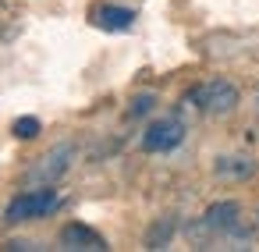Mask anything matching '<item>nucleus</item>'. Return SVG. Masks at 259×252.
Returning <instances> with one entry per match:
<instances>
[{"label":"nucleus","mask_w":259,"mask_h":252,"mask_svg":"<svg viewBox=\"0 0 259 252\" xmlns=\"http://www.w3.org/2000/svg\"><path fill=\"white\" fill-rule=\"evenodd\" d=\"M185 103L199 107V110L209 114V117H224V114H231V110L238 107V89H234V82H227V78H213V82L199 86L195 93H188Z\"/></svg>","instance_id":"obj_2"},{"label":"nucleus","mask_w":259,"mask_h":252,"mask_svg":"<svg viewBox=\"0 0 259 252\" xmlns=\"http://www.w3.org/2000/svg\"><path fill=\"white\" fill-rule=\"evenodd\" d=\"M153 107H156V96H153V93H139V96L132 100L128 114H132V117H146V114H149Z\"/></svg>","instance_id":"obj_11"},{"label":"nucleus","mask_w":259,"mask_h":252,"mask_svg":"<svg viewBox=\"0 0 259 252\" xmlns=\"http://www.w3.org/2000/svg\"><path fill=\"white\" fill-rule=\"evenodd\" d=\"M57 206H61V195H57V188H54V185H39V188H32V192H22V195H15V199L8 202V209H4V220H8V224L39 220V217L54 213Z\"/></svg>","instance_id":"obj_1"},{"label":"nucleus","mask_w":259,"mask_h":252,"mask_svg":"<svg viewBox=\"0 0 259 252\" xmlns=\"http://www.w3.org/2000/svg\"><path fill=\"white\" fill-rule=\"evenodd\" d=\"M213 174H217V178H224V181H245V178H252V174H255V160H252V156H241V153L217 156Z\"/></svg>","instance_id":"obj_6"},{"label":"nucleus","mask_w":259,"mask_h":252,"mask_svg":"<svg viewBox=\"0 0 259 252\" xmlns=\"http://www.w3.org/2000/svg\"><path fill=\"white\" fill-rule=\"evenodd\" d=\"M185 142V121L181 117H160L142 132V149L146 153H170Z\"/></svg>","instance_id":"obj_3"},{"label":"nucleus","mask_w":259,"mask_h":252,"mask_svg":"<svg viewBox=\"0 0 259 252\" xmlns=\"http://www.w3.org/2000/svg\"><path fill=\"white\" fill-rule=\"evenodd\" d=\"M238 213H241V206L238 202H213L209 209H206V217H202V227L206 231H234L238 227Z\"/></svg>","instance_id":"obj_7"},{"label":"nucleus","mask_w":259,"mask_h":252,"mask_svg":"<svg viewBox=\"0 0 259 252\" xmlns=\"http://www.w3.org/2000/svg\"><path fill=\"white\" fill-rule=\"evenodd\" d=\"M174 227H178V220H174V217H160V220L146 231V248H163V245L170 241Z\"/></svg>","instance_id":"obj_9"},{"label":"nucleus","mask_w":259,"mask_h":252,"mask_svg":"<svg viewBox=\"0 0 259 252\" xmlns=\"http://www.w3.org/2000/svg\"><path fill=\"white\" fill-rule=\"evenodd\" d=\"M96 25L107 29V32H124V29L135 25V11L117 8V4H103V8L96 11Z\"/></svg>","instance_id":"obj_8"},{"label":"nucleus","mask_w":259,"mask_h":252,"mask_svg":"<svg viewBox=\"0 0 259 252\" xmlns=\"http://www.w3.org/2000/svg\"><path fill=\"white\" fill-rule=\"evenodd\" d=\"M61 248H75V252H103L107 241H103L93 227H85V224H64V227H61Z\"/></svg>","instance_id":"obj_5"},{"label":"nucleus","mask_w":259,"mask_h":252,"mask_svg":"<svg viewBox=\"0 0 259 252\" xmlns=\"http://www.w3.org/2000/svg\"><path fill=\"white\" fill-rule=\"evenodd\" d=\"M71 156H75V146H71V142L54 146L47 156H39V160L29 167V181H32V185H54V181L64 178V171L71 167Z\"/></svg>","instance_id":"obj_4"},{"label":"nucleus","mask_w":259,"mask_h":252,"mask_svg":"<svg viewBox=\"0 0 259 252\" xmlns=\"http://www.w3.org/2000/svg\"><path fill=\"white\" fill-rule=\"evenodd\" d=\"M11 132H15L18 139H36V135L43 132V124H39V117H18Z\"/></svg>","instance_id":"obj_10"}]
</instances>
